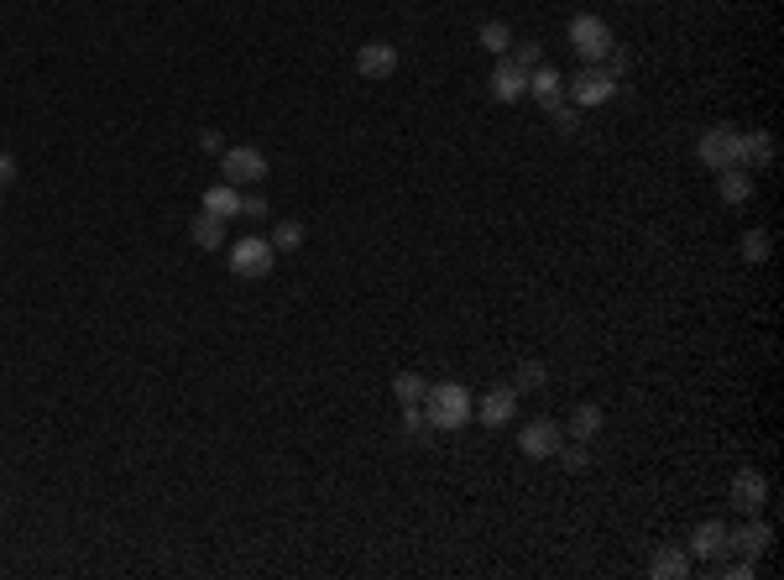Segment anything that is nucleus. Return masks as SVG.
<instances>
[{"instance_id": "1", "label": "nucleus", "mask_w": 784, "mask_h": 580, "mask_svg": "<svg viewBox=\"0 0 784 580\" xmlns=\"http://www.w3.org/2000/svg\"><path fill=\"white\" fill-rule=\"evenodd\" d=\"M424 419H429V429H466V424H476V398L466 392V382H434V387H424Z\"/></svg>"}, {"instance_id": "2", "label": "nucleus", "mask_w": 784, "mask_h": 580, "mask_svg": "<svg viewBox=\"0 0 784 580\" xmlns=\"http://www.w3.org/2000/svg\"><path fill=\"white\" fill-rule=\"evenodd\" d=\"M617 89H622V84L607 74L602 63H586L575 79H565V100H570L575 110H596V105H607V100L617 95Z\"/></svg>"}, {"instance_id": "3", "label": "nucleus", "mask_w": 784, "mask_h": 580, "mask_svg": "<svg viewBox=\"0 0 784 580\" xmlns=\"http://www.w3.org/2000/svg\"><path fill=\"white\" fill-rule=\"evenodd\" d=\"M565 37H570V48L581 53V63H602V58L612 53V27H607L602 16H591V11L575 16Z\"/></svg>"}, {"instance_id": "4", "label": "nucleus", "mask_w": 784, "mask_h": 580, "mask_svg": "<svg viewBox=\"0 0 784 580\" xmlns=\"http://www.w3.org/2000/svg\"><path fill=\"white\" fill-rule=\"evenodd\" d=\"M696 157L706 162V168H748L743 162V131H732V126H711L701 142H696Z\"/></svg>"}, {"instance_id": "5", "label": "nucleus", "mask_w": 784, "mask_h": 580, "mask_svg": "<svg viewBox=\"0 0 784 580\" xmlns=\"http://www.w3.org/2000/svg\"><path fill=\"white\" fill-rule=\"evenodd\" d=\"M225 262H230L236 277H267L272 267H278V251H272V241H262V236H241V241H230Z\"/></svg>"}, {"instance_id": "6", "label": "nucleus", "mask_w": 784, "mask_h": 580, "mask_svg": "<svg viewBox=\"0 0 784 580\" xmlns=\"http://www.w3.org/2000/svg\"><path fill=\"white\" fill-rule=\"evenodd\" d=\"M220 173H225V183H236V189H257V183L267 178V157L257 147H225Z\"/></svg>"}, {"instance_id": "7", "label": "nucleus", "mask_w": 784, "mask_h": 580, "mask_svg": "<svg viewBox=\"0 0 784 580\" xmlns=\"http://www.w3.org/2000/svg\"><path fill=\"white\" fill-rule=\"evenodd\" d=\"M560 445H565V429H560L555 419H528V424L518 429V450H523L528 460H555Z\"/></svg>"}, {"instance_id": "8", "label": "nucleus", "mask_w": 784, "mask_h": 580, "mask_svg": "<svg viewBox=\"0 0 784 580\" xmlns=\"http://www.w3.org/2000/svg\"><path fill=\"white\" fill-rule=\"evenodd\" d=\"M513 419H518V387H492V392H481V398H476V424L502 429Z\"/></svg>"}, {"instance_id": "9", "label": "nucleus", "mask_w": 784, "mask_h": 580, "mask_svg": "<svg viewBox=\"0 0 784 580\" xmlns=\"http://www.w3.org/2000/svg\"><path fill=\"white\" fill-rule=\"evenodd\" d=\"M356 74H361V79H372V84L392 79V74H398V48H392V42H361Z\"/></svg>"}, {"instance_id": "10", "label": "nucleus", "mask_w": 784, "mask_h": 580, "mask_svg": "<svg viewBox=\"0 0 784 580\" xmlns=\"http://www.w3.org/2000/svg\"><path fill=\"white\" fill-rule=\"evenodd\" d=\"M764 502H769V476L764 471H737L732 476V507H743V513H764Z\"/></svg>"}, {"instance_id": "11", "label": "nucleus", "mask_w": 784, "mask_h": 580, "mask_svg": "<svg viewBox=\"0 0 784 580\" xmlns=\"http://www.w3.org/2000/svg\"><path fill=\"white\" fill-rule=\"evenodd\" d=\"M769 544H774V528L758 518V513H748L743 528H727V549H743L748 560H758V554H764Z\"/></svg>"}, {"instance_id": "12", "label": "nucleus", "mask_w": 784, "mask_h": 580, "mask_svg": "<svg viewBox=\"0 0 784 580\" xmlns=\"http://www.w3.org/2000/svg\"><path fill=\"white\" fill-rule=\"evenodd\" d=\"M487 89H492V100L513 105V100H523V95H528V74H523V68H513L507 58H497L492 79H487Z\"/></svg>"}, {"instance_id": "13", "label": "nucleus", "mask_w": 784, "mask_h": 580, "mask_svg": "<svg viewBox=\"0 0 784 580\" xmlns=\"http://www.w3.org/2000/svg\"><path fill=\"white\" fill-rule=\"evenodd\" d=\"M727 554V523L706 518L696 533H690V560H722Z\"/></svg>"}, {"instance_id": "14", "label": "nucleus", "mask_w": 784, "mask_h": 580, "mask_svg": "<svg viewBox=\"0 0 784 580\" xmlns=\"http://www.w3.org/2000/svg\"><path fill=\"white\" fill-rule=\"evenodd\" d=\"M528 95H534L544 110L560 105L565 100V74H560V68H549V63H539L534 74H528Z\"/></svg>"}, {"instance_id": "15", "label": "nucleus", "mask_w": 784, "mask_h": 580, "mask_svg": "<svg viewBox=\"0 0 784 580\" xmlns=\"http://www.w3.org/2000/svg\"><path fill=\"white\" fill-rule=\"evenodd\" d=\"M189 236H194V246H199V251H220V246H225V220H220V215H210V210H199V215H194V225H189Z\"/></svg>"}, {"instance_id": "16", "label": "nucleus", "mask_w": 784, "mask_h": 580, "mask_svg": "<svg viewBox=\"0 0 784 580\" xmlns=\"http://www.w3.org/2000/svg\"><path fill=\"white\" fill-rule=\"evenodd\" d=\"M204 210L220 215V220L241 215V189H236V183H210V189H204Z\"/></svg>"}, {"instance_id": "17", "label": "nucleus", "mask_w": 784, "mask_h": 580, "mask_svg": "<svg viewBox=\"0 0 784 580\" xmlns=\"http://www.w3.org/2000/svg\"><path fill=\"white\" fill-rule=\"evenodd\" d=\"M717 189H722L727 204H748L753 199V173L748 168H722L717 173Z\"/></svg>"}, {"instance_id": "18", "label": "nucleus", "mask_w": 784, "mask_h": 580, "mask_svg": "<svg viewBox=\"0 0 784 580\" xmlns=\"http://www.w3.org/2000/svg\"><path fill=\"white\" fill-rule=\"evenodd\" d=\"M649 575H654V580H685V575H690V554H685V549H670V544H664V549L654 554Z\"/></svg>"}, {"instance_id": "19", "label": "nucleus", "mask_w": 784, "mask_h": 580, "mask_svg": "<svg viewBox=\"0 0 784 580\" xmlns=\"http://www.w3.org/2000/svg\"><path fill=\"white\" fill-rule=\"evenodd\" d=\"M774 157H779V147H774V136H769V131L743 136V162H753V168H774Z\"/></svg>"}, {"instance_id": "20", "label": "nucleus", "mask_w": 784, "mask_h": 580, "mask_svg": "<svg viewBox=\"0 0 784 580\" xmlns=\"http://www.w3.org/2000/svg\"><path fill=\"white\" fill-rule=\"evenodd\" d=\"M476 42H481V48H487V53L507 58V48H513V32H507V21H481Z\"/></svg>"}, {"instance_id": "21", "label": "nucleus", "mask_w": 784, "mask_h": 580, "mask_svg": "<svg viewBox=\"0 0 784 580\" xmlns=\"http://www.w3.org/2000/svg\"><path fill=\"white\" fill-rule=\"evenodd\" d=\"M570 434H575V439H596V434H602V408H596V403H581V408L570 413Z\"/></svg>"}, {"instance_id": "22", "label": "nucleus", "mask_w": 784, "mask_h": 580, "mask_svg": "<svg viewBox=\"0 0 784 580\" xmlns=\"http://www.w3.org/2000/svg\"><path fill=\"white\" fill-rule=\"evenodd\" d=\"M424 387H429V382L419 377V371H398V377H392V392H398L403 408H408V403H424Z\"/></svg>"}, {"instance_id": "23", "label": "nucleus", "mask_w": 784, "mask_h": 580, "mask_svg": "<svg viewBox=\"0 0 784 580\" xmlns=\"http://www.w3.org/2000/svg\"><path fill=\"white\" fill-rule=\"evenodd\" d=\"M267 241H272V251H298V246H304V225H298V220H283V225H272Z\"/></svg>"}, {"instance_id": "24", "label": "nucleus", "mask_w": 784, "mask_h": 580, "mask_svg": "<svg viewBox=\"0 0 784 580\" xmlns=\"http://www.w3.org/2000/svg\"><path fill=\"white\" fill-rule=\"evenodd\" d=\"M507 53H513L507 63H513V68H523V74H534V68L544 63V48H539V42H513V48H507Z\"/></svg>"}, {"instance_id": "25", "label": "nucleus", "mask_w": 784, "mask_h": 580, "mask_svg": "<svg viewBox=\"0 0 784 580\" xmlns=\"http://www.w3.org/2000/svg\"><path fill=\"white\" fill-rule=\"evenodd\" d=\"M769 246H774V241H769V230H748L737 251H743V262H769Z\"/></svg>"}, {"instance_id": "26", "label": "nucleus", "mask_w": 784, "mask_h": 580, "mask_svg": "<svg viewBox=\"0 0 784 580\" xmlns=\"http://www.w3.org/2000/svg\"><path fill=\"white\" fill-rule=\"evenodd\" d=\"M602 68H607V74H612V79L622 84V79H628V68H633V58H628V48H617V42H612V53L602 58Z\"/></svg>"}, {"instance_id": "27", "label": "nucleus", "mask_w": 784, "mask_h": 580, "mask_svg": "<svg viewBox=\"0 0 784 580\" xmlns=\"http://www.w3.org/2000/svg\"><path fill=\"white\" fill-rule=\"evenodd\" d=\"M555 460H565L570 471H586V466H591V450H586V439H581V445H560V455H555Z\"/></svg>"}, {"instance_id": "28", "label": "nucleus", "mask_w": 784, "mask_h": 580, "mask_svg": "<svg viewBox=\"0 0 784 580\" xmlns=\"http://www.w3.org/2000/svg\"><path fill=\"white\" fill-rule=\"evenodd\" d=\"M544 382H549V371H544L539 361H528V366L518 371V382H513V387H518V392H528V387H544Z\"/></svg>"}, {"instance_id": "29", "label": "nucleus", "mask_w": 784, "mask_h": 580, "mask_svg": "<svg viewBox=\"0 0 784 580\" xmlns=\"http://www.w3.org/2000/svg\"><path fill=\"white\" fill-rule=\"evenodd\" d=\"M549 110H555V126H560V131H565V136H570V131H575V126H581V110H575V105H570V100H560V105H549Z\"/></svg>"}, {"instance_id": "30", "label": "nucleus", "mask_w": 784, "mask_h": 580, "mask_svg": "<svg viewBox=\"0 0 784 580\" xmlns=\"http://www.w3.org/2000/svg\"><path fill=\"white\" fill-rule=\"evenodd\" d=\"M267 210H272V204H267L262 194H241V215H246V220H267Z\"/></svg>"}, {"instance_id": "31", "label": "nucleus", "mask_w": 784, "mask_h": 580, "mask_svg": "<svg viewBox=\"0 0 784 580\" xmlns=\"http://www.w3.org/2000/svg\"><path fill=\"white\" fill-rule=\"evenodd\" d=\"M424 429H429L424 408H419V403H408V408H403V434H424Z\"/></svg>"}, {"instance_id": "32", "label": "nucleus", "mask_w": 784, "mask_h": 580, "mask_svg": "<svg viewBox=\"0 0 784 580\" xmlns=\"http://www.w3.org/2000/svg\"><path fill=\"white\" fill-rule=\"evenodd\" d=\"M722 575H727V580H753V575H758V560H748V554H743V560H737V565H727Z\"/></svg>"}, {"instance_id": "33", "label": "nucleus", "mask_w": 784, "mask_h": 580, "mask_svg": "<svg viewBox=\"0 0 784 580\" xmlns=\"http://www.w3.org/2000/svg\"><path fill=\"white\" fill-rule=\"evenodd\" d=\"M199 147H204V152H215V157H220V152H225V136H220L215 126H204V131H199Z\"/></svg>"}, {"instance_id": "34", "label": "nucleus", "mask_w": 784, "mask_h": 580, "mask_svg": "<svg viewBox=\"0 0 784 580\" xmlns=\"http://www.w3.org/2000/svg\"><path fill=\"white\" fill-rule=\"evenodd\" d=\"M11 178H16V157H11V152H0V189H6Z\"/></svg>"}]
</instances>
